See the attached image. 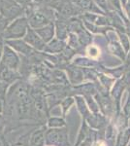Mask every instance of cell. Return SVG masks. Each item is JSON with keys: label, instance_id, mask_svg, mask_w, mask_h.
<instances>
[{"label": "cell", "instance_id": "83f0119b", "mask_svg": "<svg viewBox=\"0 0 130 146\" xmlns=\"http://www.w3.org/2000/svg\"><path fill=\"white\" fill-rule=\"evenodd\" d=\"M88 53L91 56H98V49L95 48V47H90Z\"/></svg>", "mask_w": 130, "mask_h": 146}, {"label": "cell", "instance_id": "2e32d148", "mask_svg": "<svg viewBox=\"0 0 130 146\" xmlns=\"http://www.w3.org/2000/svg\"><path fill=\"white\" fill-rule=\"evenodd\" d=\"M65 44L63 41H60V40H53L49 43V45L46 46V49L45 51L48 52V53H59L64 49Z\"/></svg>", "mask_w": 130, "mask_h": 146}, {"label": "cell", "instance_id": "8992f818", "mask_svg": "<svg viewBox=\"0 0 130 146\" xmlns=\"http://www.w3.org/2000/svg\"><path fill=\"white\" fill-rule=\"evenodd\" d=\"M47 127L41 125L30 133L27 138L25 146H45V135H46Z\"/></svg>", "mask_w": 130, "mask_h": 146}, {"label": "cell", "instance_id": "9c48e42d", "mask_svg": "<svg viewBox=\"0 0 130 146\" xmlns=\"http://www.w3.org/2000/svg\"><path fill=\"white\" fill-rule=\"evenodd\" d=\"M20 78V73H18V71L10 69V68L0 64V81L4 82V83L8 85H11L14 84V82H16Z\"/></svg>", "mask_w": 130, "mask_h": 146}, {"label": "cell", "instance_id": "cb8c5ba5", "mask_svg": "<svg viewBox=\"0 0 130 146\" xmlns=\"http://www.w3.org/2000/svg\"><path fill=\"white\" fill-rule=\"evenodd\" d=\"M123 114L128 119H130V90H128V96H127V100L123 105Z\"/></svg>", "mask_w": 130, "mask_h": 146}, {"label": "cell", "instance_id": "4dcf8cb0", "mask_svg": "<svg viewBox=\"0 0 130 146\" xmlns=\"http://www.w3.org/2000/svg\"><path fill=\"white\" fill-rule=\"evenodd\" d=\"M4 112V101L0 100V114H3Z\"/></svg>", "mask_w": 130, "mask_h": 146}, {"label": "cell", "instance_id": "9a60e30c", "mask_svg": "<svg viewBox=\"0 0 130 146\" xmlns=\"http://www.w3.org/2000/svg\"><path fill=\"white\" fill-rule=\"evenodd\" d=\"M117 139H115V146H127L130 142V128L120 129L117 133Z\"/></svg>", "mask_w": 130, "mask_h": 146}, {"label": "cell", "instance_id": "277c9868", "mask_svg": "<svg viewBox=\"0 0 130 146\" xmlns=\"http://www.w3.org/2000/svg\"><path fill=\"white\" fill-rule=\"evenodd\" d=\"M0 11H1L2 16L6 20L10 21L20 15L22 9L14 0H1L0 1Z\"/></svg>", "mask_w": 130, "mask_h": 146}, {"label": "cell", "instance_id": "44dd1931", "mask_svg": "<svg viewBox=\"0 0 130 146\" xmlns=\"http://www.w3.org/2000/svg\"><path fill=\"white\" fill-rule=\"evenodd\" d=\"M99 79H100V82L104 88L107 89V90H110L111 86H112L113 82H114V79L109 78L108 76H105V75H100Z\"/></svg>", "mask_w": 130, "mask_h": 146}, {"label": "cell", "instance_id": "d6a6232c", "mask_svg": "<svg viewBox=\"0 0 130 146\" xmlns=\"http://www.w3.org/2000/svg\"><path fill=\"white\" fill-rule=\"evenodd\" d=\"M127 146H130V142H129V144H128V145H127Z\"/></svg>", "mask_w": 130, "mask_h": 146}, {"label": "cell", "instance_id": "5bb4252c", "mask_svg": "<svg viewBox=\"0 0 130 146\" xmlns=\"http://www.w3.org/2000/svg\"><path fill=\"white\" fill-rule=\"evenodd\" d=\"M37 34H39V36L41 37V39L43 40L45 43L49 42L51 38L53 37V23H49L47 27L43 28H38V29H35Z\"/></svg>", "mask_w": 130, "mask_h": 146}, {"label": "cell", "instance_id": "7a4b0ae2", "mask_svg": "<svg viewBox=\"0 0 130 146\" xmlns=\"http://www.w3.org/2000/svg\"><path fill=\"white\" fill-rule=\"evenodd\" d=\"M27 29V20L25 18H20L15 21L12 25L6 29L4 33L5 39H16L22 37L25 34Z\"/></svg>", "mask_w": 130, "mask_h": 146}, {"label": "cell", "instance_id": "7402d4cb", "mask_svg": "<svg viewBox=\"0 0 130 146\" xmlns=\"http://www.w3.org/2000/svg\"><path fill=\"white\" fill-rule=\"evenodd\" d=\"M99 75L96 73L94 70H91V69H84V79H88V80H91V81H95L97 79V77Z\"/></svg>", "mask_w": 130, "mask_h": 146}, {"label": "cell", "instance_id": "ac0fdd59", "mask_svg": "<svg viewBox=\"0 0 130 146\" xmlns=\"http://www.w3.org/2000/svg\"><path fill=\"white\" fill-rule=\"evenodd\" d=\"M93 96H84V100L86 101V104L88 106L89 110H90L91 113H98L99 112V106L96 102V100L92 98Z\"/></svg>", "mask_w": 130, "mask_h": 146}, {"label": "cell", "instance_id": "3957f363", "mask_svg": "<svg viewBox=\"0 0 130 146\" xmlns=\"http://www.w3.org/2000/svg\"><path fill=\"white\" fill-rule=\"evenodd\" d=\"M0 64L10 68V69L18 71V69L20 68V60L18 56L16 55V53H15V52L12 50L10 47L6 46L4 47L2 58L1 60H0Z\"/></svg>", "mask_w": 130, "mask_h": 146}, {"label": "cell", "instance_id": "484cf974", "mask_svg": "<svg viewBox=\"0 0 130 146\" xmlns=\"http://www.w3.org/2000/svg\"><path fill=\"white\" fill-rule=\"evenodd\" d=\"M8 20H6L5 18L3 17L2 15H0V34L6 29V27L8 25Z\"/></svg>", "mask_w": 130, "mask_h": 146}, {"label": "cell", "instance_id": "836d02e7", "mask_svg": "<svg viewBox=\"0 0 130 146\" xmlns=\"http://www.w3.org/2000/svg\"><path fill=\"white\" fill-rule=\"evenodd\" d=\"M45 146H49V145H45Z\"/></svg>", "mask_w": 130, "mask_h": 146}, {"label": "cell", "instance_id": "d6986e66", "mask_svg": "<svg viewBox=\"0 0 130 146\" xmlns=\"http://www.w3.org/2000/svg\"><path fill=\"white\" fill-rule=\"evenodd\" d=\"M75 103V98L72 96H67L64 100L61 101V107H62V112L63 115H65L67 113L68 110L70 109L71 106Z\"/></svg>", "mask_w": 130, "mask_h": 146}, {"label": "cell", "instance_id": "5b68a950", "mask_svg": "<svg viewBox=\"0 0 130 146\" xmlns=\"http://www.w3.org/2000/svg\"><path fill=\"white\" fill-rule=\"evenodd\" d=\"M86 122L87 123L91 129L95 131H103L106 129L107 126L109 125V119L106 116H104L101 113H90L88 117L86 119Z\"/></svg>", "mask_w": 130, "mask_h": 146}, {"label": "cell", "instance_id": "1f68e13d", "mask_svg": "<svg viewBox=\"0 0 130 146\" xmlns=\"http://www.w3.org/2000/svg\"><path fill=\"white\" fill-rule=\"evenodd\" d=\"M126 10H127V13H128V16H129V18H130V3L126 6Z\"/></svg>", "mask_w": 130, "mask_h": 146}, {"label": "cell", "instance_id": "d4e9b609", "mask_svg": "<svg viewBox=\"0 0 130 146\" xmlns=\"http://www.w3.org/2000/svg\"><path fill=\"white\" fill-rule=\"evenodd\" d=\"M6 127H7V121L5 116L0 114V135H2L5 131Z\"/></svg>", "mask_w": 130, "mask_h": 146}, {"label": "cell", "instance_id": "ba28073f", "mask_svg": "<svg viewBox=\"0 0 130 146\" xmlns=\"http://www.w3.org/2000/svg\"><path fill=\"white\" fill-rule=\"evenodd\" d=\"M24 41L28 45H31L36 50L45 51V49H46V43L41 39V37L38 36L36 31H34L31 28L27 29V33L24 37Z\"/></svg>", "mask_w": 130, "mask_h": 146}, {"label": "cell", "instance_id": "e0dca14e", "mask_svg": "<svg viewBox=\"0 0 130 146\" xmlns=\"http://www.w3.org/2000/svg\"><path fill=\"white\" fill-rule=\"evenodd\" d=\"M65 120L61 117H49L48 119L49 129H58L65 127Z\"/></svg>", "mask_w": 130, "mask_h": 146}, {"label": "cell", "instance_id": "f1b7e54d", "mask_svg": "<svg viewBox=\"0 0 130 146\" xmlns=\"http://www.w3.org/2000/svg\"><path fill=\"white\" fill-rule=\"evenodd\" d=\"M92 146H106L105 140H104V138H97Z\"/></svg>", "mask_w": 130, "mask_h": 146}, {"label": "cell", "instance_id": "7c38bea8", "mask_svg": "<svg viewBox=\"0 0 130 146\" xmlns=\"http://www.w3.org/2000/svg\"><path fill=\"white\" fill-rule=\"evenodd\" d=\"M30 23L35 28L43 27V25L49 23L48 16H47V14H45L44 11L33 12L30 15Z\"/></svg>", "mask_w": 130, "mask_h": 146}, {"label": "cell", "instance_id": "4316f807", "mask_svg": "<svg viewBox=\"0 0 130 146\" xmlns=\"http://www.w3.org/2000/svg\"><path fill=\"white\" fill-rule=\"evenodd\" d=\"M0 146H11V144L9 143V141L6 139V137L2 135H0Z\"/></svg>", "mask_w": 130, "mask_h": 146}, {"label": "cell", "instance_id": "6da1fadb", "mask_svg": "<svg viewBox=\"0 0 130 146\" xmlns=\"http://www.w3.org/2000/svg\"><path fill=\"white\" fill-rule=\"evenodd\" d=\"M45 144L49 146H71L67 128L47 129Z\"/></svg>", "mask_w": 130, "mask_h": 146}, {"label": "cell", "instance_id": "52a82bcc", "mask_svg": "<svg viewBox=\"0 0 130 146\" xmlns=\"http://www.w3.org/2000/svg\"><path fill=\"white\" fill-rule=\"evenodd\" d=\"M125 89H127L126 85L123 82L122 79H119L117 82L114 84L112 90L110 92V95L112 96L113 100L115 102V111H117V116L119 114V110H120V100H121V96L122 94Z\"/></svg>", "mask_w": 130, "mask_h": 146}, {"label": "cell", "instance_id": "4fadbf2b", "mask_svg": "<svg viewBox=\"0 0 130 146\" xmlns=\"http://www.w3.org/2000/svg\"><path fill=\"white\" fill-rule=\"evenodd\" d=\"M74 98H75V103H76V105H77L78 111L82 115V120H86L91 113L86 104V100H84V98L82 96H76Z\"/></svg>", "mask_w": 130, "mask_h": 146}, {"label": "cell", "instance_id": "f546056e", "mask_svg": "<svg viewBox=\"0 0 130 146\" xmlns=\"http://www.w3.org/2000/svg\"><path fill=\"white\" fill-rule=\"evenodd\" d=\"M3 38H2V35L0 34V60H1L2 58V54H3Z\"/></svg>", "mask_w": 130, "mask_h": 146}, {"label": "cell", "instance_id": "8fae6325", "mask_svg": "<svg viewBox=\"0 0 130 146\" xmlns=\"http://www.w3.org/2000/svg\"><path fill=\"white\" fill-rule=\"evenodd\" d=\"M67 72L70 83L72 85H81L82 82L84 80V70H81L80 68L70 65V66L67 67Z\"/></svg>", "mask_w": 130, "mask_h": 146}, {"label": "cell", "instance_id": "603a6c76", "mask_svg": "<svg viewBox=\"0 0 130 146\" xmlns=\"http://www.w3.org/2000/svg\"><path fill=\"white\" fill-rule=\"evenodd\" d=\"M8 84L0 81V100L5 102V100L7 98V89H8Z\"/></svg>", "mask_w": 130, "mask_h": 146}, {"label": "cell", "instance_id": "ffe728a7", "mask_svg": "<svg viewBox=\"0 0 130 146\" xmlns=\"http://www.w3.org/2000/svg\"><path fill=\"white\" fill-rule=\"evenodd\" d=\"M119 37H120V41H121V43H122V47L124 48L125 53H128L130 51V40L128 38V36H127L126 34L120 32Z\"/></svg>", "mask_w": 130, "mask_h": 146}, {"label": "cell", "instance_id": "30bf717a", "mask_svg": "<svg viewBox=\"0 0 130 146\" xmlns=\"http://www.w3.org/2000/svg\"><path fill=\"white\" fill-rule=\"evenodd\" d=\"M7 44L9 46L12 47L13 49H15L16 51H18V53L22 54V55L29 56H32L34 54V50L32 49V47L27 45V43L22 40H12V41H7Z\"/></svg>", "mask_w": 130, "mask_h": 146}]
</instances>
